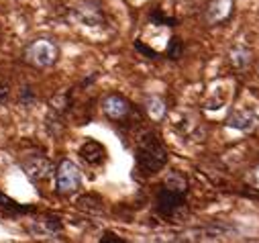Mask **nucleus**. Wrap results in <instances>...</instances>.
<instances>
[{"instance_id": "nucleus-1", "label": "nucleus", "mask_w": 259, "mask_h": 243, "mask_svg": "<svg viewBox=\"0 0 259 243\" xmlns=\"http://www.w3.org/2000/svg\"><path fill=\"white\" fill-rule=\"evenodd\" d=\"M186 190H188V182L182 174H171L161 190L157 192L155 209L163 219H176L184 207H186Z\"/></svg>"}, {"instance_id": "nucleus-2", "label": "nucleus", "mask_w": 259, "mask_h": 243, "mask_svg": "<svg viewBox=\"0 0 259 243\" xmlns=\"http://www.w3.org/2000/svg\"><path fill=\"white\" fill-rule=\"evenodd\" d=\"M135 159H137V168L143 174H157L167 164V149L163 147V143L157 139L155 133H145L137 143Z\"/></svg>"}, {"instance_id": "nucleus-3", "label": "nucleus", "mask_w": 259, "mask_h": 243, "mask_svg": "<svg viewBox=\"0 0 259 243\" xmlns=\"http://www.w3.org/2000/svg\"><path fill=\"white\" fill-rule=\"evenodd\" d=\"M59 59V47L51 39H37L25 49V62L33 68H51Z\"/></svg>"}, {"instance_id": "nucleus-4", "label": "nucleus", "mask_w": 259, "mask_h": 243, "mask_svg": "<svg viewBox=\"0 0 259 243\" xmlns=\"http://www.w3.org/2000/svg\"><path fill=\"white\" fill-rule=\"evenodd\" d=\"M82 188V172L72 159H63L55 172V190L61 196H72Z\"/></svg>"}, {"instance_id": "nucleus-5", "label": "nucleus", "mask_w": 259, "mask_h": 243, "mask_svg": "<svg viewBox=\"0 0 259 243\" xmlns=\"http://www.w3.org/2000/svg\"><path fill=\"white\" fill-rule=\"evenodd\" d=\"M131 110H133L131 102H128L124 96H120V94H110V96H106L102 100V112L110 120H114V123L124 120L128 114H131Z\"/></svg>"}, {"instance_id": "nucleus-6", "label": "nucleus", "mask_w": 259, "mask_h": 243, "mask_svg": "<svg viewBox=\"0 0 259 243\" xmlns=\"http://www.w3.org/2000/svg\"><path fill=\"white\" fill-rule=\"evenodd\" d=\"M233 9H235L233 0H210L204 11V19L208 25H221L227 19H231Z\"/></svg>"}, {"instance_id": "nucleus-7", "label": "nucleus", "mask_w": 259, "mask_h": 243, "mask_svg": "<svg viewBox=\"0 0 259 243\" xmlns=\"http://www.w3.org/2000/svg\"><path fill=\"white\" fill-rule=\"evenodd\" d=\"M23 170H25V174H27V178L31 180V182H41V180H45V178H49L51 176V161L47 159V157H43V155H37V157H29V159H25L23 164Z\"/></svg>"}, {"instance_id": "nucleus-8", "label": "nucleus", "mask_w": 259, "mask_h": 243, "mask_svg": "<svg viewBox=\"0 0 259 243\" xmlns=\"http://www.w3.org/2000/svg\"><path fill=\"white\" fill-rule=\"evenodd\" d=\"M78 155L82 161H86L88 166H100L104 159H106V147L94 139H86L80 149H78Z\"/></svg>"}, {"instance_id": "nucleus-9", "label": "nucleus", "mask_w": 259, "mask_h": 243, "mask_svg": "<svg viewBox=\"0 0 259 243\" xmlns=\"http://www.w3.org/2000/svg\"><path fill=\"white\" fill-rule=\"evenodd\" d=\"M72 17H74L80 25H84V27H98V25L104 23V17H102L100 9L94 7V5H90V3H88V5H78V7H74Z\"/></svg>"}, {"instance_id": "nucleus-10", "label": "nucleus", "mask_w": 259, "mask_h": 243, "mask_svg": "<svg viewBox=\"0 0 259 243\" xmlns=\"http://www.w3.org/2000/svg\"><path fill=\"white\" fill-rule=\"evenodd\" d=\"M257 114L249 108H237L235 112H231L229 120H227V127L237 129V131H251L257 125Z\"/></svg>"}, {"instance_id": "nucleus-11", "label": "nucleus", "mask_w": 259, "mask_h": 243, "mask_svg": "<svg viewBox=\"0 0 259 243\" xmlns=\"http://www.w3.org/2000/svg\"><path fill=\"white\" fill-rule=\"evenodd\" d=\"M29 231L35 235V237H51V235H57L61 233V223L57 217H43V219H35L33 225L29 227Z\"/></svg>"}, {"instance_id": "nucleus-12", "label": "nucleus", "mask_w": 259, "mask_h": 243, "mask_svg": "<svg viewBox=\"0 0 259 243\" xmlns=\"http://www.w3.org/2000/svg\"><path fill=\"white\" fill-rule=\"evenodd\" d=\"M229 100V90H227V84L225 82H219L210 92H208V98H206V108L210 110H219L227 104Z\"/></svg>"}, {"instance_id": "nucleus-13", "label": "nucleus", "mask_w": 259, "mask_h": 243, "mask_svg": "<svg viewBox=\"0 0 259 243\" xmlns=\"http://www.w3.org/2000/svg\"><path fill=\"white\" fill-rule=\"evenodd\" d=\"M231 64L237 70H245L251 64V51L243 45H237L235 49H231Z\"/></svg>"}, {"instance_id": "nucleus-14", "label": "nucleus", "mask_w": 259, "mask_h": 243, "mask_svg": "<svg viewBox=\"0 0 259 243\" xmlns=\"http://www.w3.org/2000/svg\"><path fill=\"white\" fill-rule=\"evenodd\" d=\"M145 110H147V114L153 118V120H161L163 116H165V102L159 98V96H149L147 100H145Z\"/></svg>"}, {"instance_id": "nucleus-15", "label": "nucleus", "mask_w": 259, "mask_h": 243, "mask_svg": "<svg viewBox=\"0 0 259 243\" xmlns=\"http://www.w3.org/2000/svg\"><path fill=\"white\" fill-rule=\"evenodd\" d=\"M0 211L5 215H23V213H31L29 207H23L19 202H15L13 198H9L7 194L0 192Z\"/></svg>"}, {"instance_id": "nucleus-16", "label": "nucleus", "mask_w": 259, "mask_h": 243, "mask_svg": "<svg viewBox=\"0 0 259 243\" xmlns=\"http://www.w3.org/2000/svg\"><path fill=\"white\" fill-rule=\"evenodd\" d=\"M180 53H182V43H180V39H178V37H174V39L169 41L167 55H169L171 59H178V57H180Z\"/></svg>"}, {"instance_id": "nucleus-17", "label": "nucleus", "mask_w": 259, "mask_h": 243, "mask_svg": "<svg viewBox=\"0 0 259 243\" xmlns=\"http://www.w3.org/2000/svg\"><path fill=\"white\" fill-rule=\"evenodd\" d=\"M100 243H126V241L120 239V237L114 235V233H104V235L100 237Z\"/></svg>"}, {"instance_id": "nucleus-18", "label": "nucleus", "mask_w": 259, "mask_h": 243, "mask_svg": "<svg viewBox=\"0 0 259 243\" xmlns=\"http://www.w3.org/2000/svg\"><path fill=\"white\" fill-rule=\"evenodd\" d=\"M247 180H249V184H251L253 188H257V190H259V166H257L255 170H251V174H249V178H247Z\"/></svg>"}, {"instance_id": "nucleus-19", "label": "nucleus", "mask_w": 259, "mask_h": 243, "mask_svg": "<svg viewBox=\"0 0 259 243\" xmlns=\"http://www.w3.org/2000/svg\"><path fill=\"white\" fill-rule=\"evenodd\" d=\"M21 100H23L25 104H31V102L35 100V96H33L31 88H25V90H23V96H21Z\"/></svg>"}]
</instances>
